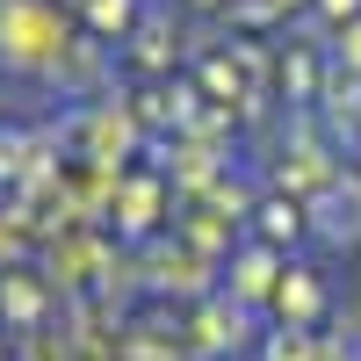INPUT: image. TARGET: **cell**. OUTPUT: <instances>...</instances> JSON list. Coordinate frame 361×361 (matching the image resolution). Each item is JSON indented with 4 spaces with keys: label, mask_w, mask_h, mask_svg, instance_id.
<instances>
[{
    "label": "cell",
    "mask_w": 361,
    "mask_h": 361,
    "mask_svg": "<svg viewBox=\"0 0 361 361\" xmlns=\"http://www.w3.org/2000/svg\"><path fill=\"white\" fill-rule=\"evenodd\" d=\"M275 361H311V347H304V340L289 333V340H275Z\"/></svg>",
    "instance_id": "3"
},
{
    "label": "cell",
    "mask_w": 361,
    "mask_h": 361,
    "mask_svg": "<svg viewBox=\"0 0 361 361\" xmlns=\"http://www.w3.org/2000/svg\"><path fill=\"white\" fill-rule=\"evenodd\" d=\"M361 8V0H325V15H354Z\"/></svg>",
    "instance_id": "4"
},
{
    "label": "cell",
    "mask_w": 361,
    "mask_h": 361,
    "mask_svg": "<svg viewBox=\"0 0 361 361\" xmlns=\"http://www.w3.org/2000/svg\"><path fill=\"white\" fill-rule=\"evenodd\" d=\"M311 217L325 238H361V180H325V195L311 202Z\"/></svg>",
    "instance_id": "1"
},
{
    "label": "cell",
    "mask_w": 361,
    "mask_h": 361,
    "mask_svg": "<svg viewBox=\"0 0 361 361\" xmlns=\"http://www.w3.org/2000/svg\"><path fill=\"white\" fill-rule=\"evenodd\" d=\"M311 304H318V289H311V282H296V289H282V311H296V318H304Z\"/></svg>",
    "instance_id": "2"
},
{
    "label": "cell",
    "mask_w": 361,
    "mask_h": 361,
    "mask_svg": "<svg viewBox=\"0 0 361 361\" xmlns=\"http://www.w3.org/2000/svg\"><path fill=\"white\" fill-rule=\"evenodd\" d=\"M347 58H354V66H361V29H354V44H347Z\"/></svg>",
    "instance_id": "5"
}]
</instances>
